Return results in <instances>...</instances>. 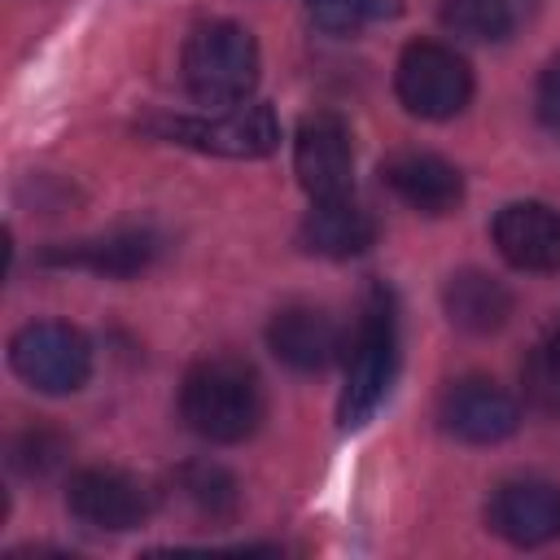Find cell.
I'll return each instance as SVG.
<instances>
[{
	"instance_id": "ba28073f",
	"label": "cell",
	"mask_w": 560,
	"mask_h": 560,
	"mask_svg": "<svg viewBox=\"0 0 560 560\" xmlns=\"http://www.w3.org/2000/svg\"><path fill=\"white\" fill-rule=\"evenodd\" d=\"M438 420H442V429L451 438H459L468 446H494V442H503V438L516 433L521 407L494 381L464 376V381L446 385V394L438 402Z\"/></svg>"
},
{
	"instance_id": "5bb4252c",
	"label": "cell",
	"mask_w": 560,
	"mask_h": 560,
	"mask_svg": "<svg viewBox=\"0 0 560 560\" xmlns=\"http://www.w3.org/2000/svg\"><path fill=\"white\" fill-rule=\"evenodd\" d=\"M158 236L144 228H122L109 236H92V241H74V245H52L44 249L48 267H74V271H92V276H109V280H127L136 271H144L158 258Z\"/></svg>"
},
{
	"instance_id": "d6986e66",
	"label": "cell",
	"mask_w": 560,
	"mask_h": 560,
	"mask_svg": "<svg viewBox=\"0 0 560 560\" xmlns=\"http://www.w3.org/2000/svg\"><path fill=\"white\" fill-rule=\"evenodd\" d=\"M398 4L394 0H311V18L328 35H354L381 18H389Z\"/></svg>"
},
{
	"instance_id": "8fae6325",
	"label": "cell",
	"mask_w": 560,
	"mask_h": 560,
	"mask_svg": "<svg viewBox=\"0 0 560 560\" xmlns=\"http://www.w3.org/2000/svg\"><path fill=\"white\" fill-rule=\"evenodd\" d=\"M267 346L293 372H324L341 350V328L328 311H319L311 302H293L271 315Z\"/></svg>"
},
{
	"instance_id": "7a4b0ae2",
	"label": "cell",
	"mask_w": 560,
	"mask_h": 560,
	"mask_svg": "<svg viewBox=\"0 0 560 560\" xmlns=\"http://www.w3.org/2000/svg\"><path fill=\"white\" fill-rule=\"evenodd\" d=\"M394 372H398V315H394L389 289L376 284L368 293L354 337H350L346 389H341V407H337L346 429H359L372 420V411L385 402V394L394 385Z\"/></svg>"
},
{
	"instance_id": "9c48e42d",
	"label": "cell",
	"mask_w": 560,
	"mask_h": 560,
	"mask_svg": "<svg viewBox=\"0 0 560 560\" xmlns=\"http://www.w3.org/2000/svg\"><path fill=\"white\" fill-rule=\"evenodd\" d=\"M66 508L88 529L122 534V529H136L149 516V490L136 477L118 472V468H83V472L70 477Z\"/></svg>"
},
{
	"instance_id": "6da1fadb",
	"label": "cell",
	"mask_w": 560,
	"mask_h": 560,
	"mask_svg": "<svg viewBox=\"0 0 560 560\" xmlns=\"http://www.w3.org/2000/svg\"><path fill=\"white\" fill-rule=\"evenodd\" d=\"M179 411L188 429L206 442L232 446L258 433L262 424V385L258 372L241 359H201L179 389Z\"/></svg>"
},
{
	"instance_id": "ffe728a7",
	"label": "cell",
	"mask_w": 560,
	"mask_h": 560,
	"mask_svg": "<svg viewBox=\"0 0 560 560\" xmlns=\"http://www.w3.org/2000/svg\"><path fill=\"white\" fill-rule=\"evenodd\" d=\"M184 490H188V499H192L201 512H210V516H228V512L236 508V486H232V477H228L223 468H210V464L184 468Z\"/></svg>"
},
{
	"instance_id": "52a82bcc",
	"label": "cell",
	"mask_w": 560,
	"mask_h": 560,
	"mask_svg": "<svg viewBox=\"0 0 560 560\" xmlns=\"http://www.w3.org/2000/svg\"><path fill=\"white\" fill-rule=\"evenodd\" d=\"M293 171L298 184L306 188L311 201H337L354 192V144H350V127L328 114L315 109L298 122L293 131Z\"/></svg>"
},
{
	"instance_id": "7c38bea8",
	"label": "cell",
	"mask_w": 560,
	"mask_h": 560,
	"mask_svg": "<svg viewBox=\"0 0 560 560\" xmlns=\"http://www.w3.org/2000/svg\"><path fill=\"white\" fill-rule=\"evenodd\" d=\"M490 529L512 547H542L560 534V490L547 481H503L490 499Z\"/></svg>"
},
{
	"instance_id": "44dd1931",
	"label": "cell",
	"mask_w": 560,
	"mask_h": 560,
	"mask_svg": "<svg viewBox=\"0 0 560 560\" xmlns=\"http://www.w3.org/2000/svg\"><path fill=\"white\" fill-rule=\"evenodd\" d=\"M61 459V442L52 438V433H26V438H18V446H13V468H22V472H48L52 464Z\"/></svg>"
},
{
	"instance_id": "5b68a950",
	"label": "cell",
	"mask_w": 560,
	"mask_h": 560,
	"mask_svg": "<svg viewBox=\"0 0 560 560\" xmlns=\"http://www.w3.org/2000/svg\"><path fill=\"white\" fill-rule=\"evenodd\" d=\"M9 363L39 394H74L92 376V346L74 324L35 319L13 332Z\"/></svg>"
},
{
	"instance_id": "ac0fdd59",
	"label": "cell",
	"mask_w": 560,
	"mask_h": 560,
	"mask_svg": "<svg viewBox=\"0 0 560 560\" xmlns=\"http://www.w3.org/2000/svg\"><path fill=\"white\" fill-rule=\"evenodd\" d=\"M521 385H525V402L538 416L560 420V346L547 337L542 346H534V354L521 368Z\"/></svg>"
},
{
	"instance_id": "8992f818",
	"label": "cell",
	"mask_w": 560,
	"mask_h": 560,
	"mask_svg": "<svg viewBox=\"0 0 560 560\" xmlns=\"http://www.w3.org/2000/svg\"><path fill=\"white\" fill-rule=\"evenodd\" d=\"M149 131L214 158H267L280 144V122L271 105H232L210 118H153Z\"/></svg>"
},
{
	"instance_id": "e0dca14e",
	"label": "cell",
	"mask_w": 560,
	"mask_h": 560,
	"mask_svg": "<svg viewBox=\"0 0 560 560\" xmlns=\"http://www.w3.org/2000/svg\"><path fill=\"white\" fill-rule=\"evenodd\" d=\"M442 26L472 44H499L516 26V0H442Z\"/></svg>"
},
{
	"instance_id": "2e32d148",
	"label": "cell",
	"mask_w": 560,
	"mask_h": 560,
	"mask_svg": "<svg viewBox=\"0 0 560 560\" xmlns=\"http://www.w3.org/2000/svg\"><path fill=\"white\" fill-rule=\"evenodd\" d=\"M442 311L459 332L486 337L512 319V289L503 280H494L490 271L468 267L442 284Z\"/></svg>"
},
{
	"instance_id": "3957f363",
	"label": "cell",
	"mask_w": 560,
	"mask_h": 560,
	"mask_svg": "<svg viewBox=\"0 0 560 560\" xmlns=\"http://www.w3.org/2000/svg\"><path fill=\"white\" fill-rule=\"evenodd\" d=\"M184 88L214 109L245 105L258 88V39L241 22H201L184 39Z\"/></svg>"
},
{
	"instance_id": "7402d4cb",
	"label": "cell",
	"mask_w": 560,
	"mask_h": 560,
	"mask_svg": "<svg viewBox=\"0 0 560 560\" xmlns=\"http://www.w3.org/2000/svg\"><path fill=\"white\" fill-rule=\"evenodd\" d=\"M538 118H542L547 131L560 136V57H556V61L542 70V79H538Z\"/></svg>"
},
{
	"instance_id": "277c9868",
	"label": "cell",
	"mask_w": 560,
	"mask_h": 560,
	"mask_svg": "<svg viewBox=\"0 0 560 560\" xmlns=\"http://www.w3.org/2000/svg\"><path fill=\"white\" fill-rule=\"evenodd\" d=\"M394 92L407 114L442 122V118H455L472 101V70L451 44L416 39L402 48L394 66Z\"/></svg>"
},
{
	"instance_id": "4fadbf2b",
	"label": "cell",
	"mask_w": 560,
	"mask_h": 560,
	"mask_svg": "<svg viewBox=\"0 0 560 560\" xmlns=\"http://www.w3.org/2000/svg\"><path fill=\"white\" fill-rule=\"evenodd\" d=\"M381 179L416 214H451L464 201V175L438 153H420V149L394 153L381 166Z\"/></svg>"
},
{
	"instance_id": "30bf717a",
	"label": "cell",
	"mask_w": 560,
	"mask_h": 560,
	"mask_svg": "<svg viewBox=\"0 0 560 560\" xmlns=\"http://www.w3.org/2000/svg\"><path fill=\"white\" fill-rule=\"evenodd\" d=\"M494 245L516 271H560V210L547 201H508L494 214Z\"/></svg>"
},
{
	"instance_id": "9a60e30c",
	"label": "cell",
	"mask_w": 560,
	"mask_h": 560,
	"mask_svg": "<svg viewBox=\"0 0 560 560\" xmlns=\"http://www.w3.org/2000/svg\"><path fill=\"white\" fill-rule=\"evenodd\" d=\"M298 245L319 258H359L376 245V219L363 206H354L350 197L311 201V210L298 228Z\"/></svg>"
},
{
	"instance_id": "603a6c76",
	"label": "cell",
	"mask_w": 560,
	"mask_h": 560,
	"mask_svg": "<svg viewBox=\"0 0 560 560\" xmlns=\"http://www.w3.org/2000/svg\"><path fill=\"white\" fill-rule=\"evenodd\" d=\"M551 341H556V346H560V324H556V332H551Z\"/></svg>"
}]
</instances>
